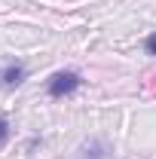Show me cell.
Returning <instances> with one entry per match:
<instances>
[{
	"instance_id": "1",
	"label": "cell",
	"mask_w": 156,
	"mask_h": 159,
	"mask_svg": "<svg viewBox=\"0 0 156 159\" xmlns=\"http://www.w3.org/2000/svg\"><path fill=\"white\" fill-rule=\"evenodd\" d=\"M80 86H83V77H80L77 70H58V74L49 77L46 92H49V98H67V95L77 92Z\"/></svg>"
},
{
	"instance_id": "2",
	"label": "cell",
	"mask_w": 156,
	"mask_h": 159,
	"mask_svg": "<svg viewBox=\"0 0 156 159\" xmlns=\"http://www.w3.org/2000/svg\"><path fill=\"white\" fill-rule=\"evenodd\" d=\"M107 153H110V147L101 138H92L80 147V159H107Z\"/></svg>"
},
{
	"instance_id": "3",
	"label": "cell",
	"mask_w": 156,
	"mask_h": 159,
	"mask_svg": "<svg viewBox=\"0 0 156 159\" xmlns=\"http://www.w3.org/2000/svg\"><path fill=\"white\" fill-rule=\"evenodd\" d=\"M25 77H28L25 64H9V67H3V70H0V80H3V86H6V89L21 86V83H25Z\"/></svg>"
},
{
	"instance_id": "4",
	"label": "cell",
	"mask_w": 156,
	"mask_h": 159,
	"mask_svg": "<svg viewBox=\"0 0 156 159\" xmlns=\"http://www.w3.org/2000/svg\"><path fill=\"white\" fill-rule=\"evenodd\" d=\"M144 49H147V55H153V58H156V31H153V34H147V40H144Z\"/></svg>"
},
{
	"instance_id": "5",
	"label": "cell",
	"mask_w": 156,
	"mask_h": 159,
	"mask_svg": "<svg viewBox=\"0 0 156 159\" xmlns=\"http://www.w3.org/2000/svg\"><path fill=\"white\" fill-rule=\"evenodd\" d=\"M9 141V122H6V116H0V147Z\"/></svg>"
}]
</instances>
